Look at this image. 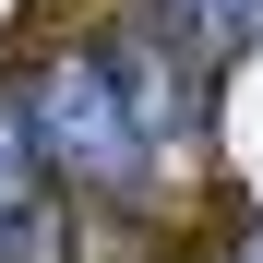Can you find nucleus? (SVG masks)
Segmentation results:
<instances>
[{
    "label": "nucleus",
    "mask_w": 263,
    "mask_h": 263,
    "mask_svg": "<svg viewBox=\"0 0 263 263\" xmlns=\"http://www.w3.org/2000/svg\"><path fill=\"white\" fill-rule=\"evenodd\" d=\"M251 263H263V239H251Z\"/></svg>",
    "instance_id": "5"
},
{
    "label": "nucleus",
    "mask_w": 263,
    "mask_h": 263,
    "mask_svg": "<svg viewBox=\"0 0 263 263\" xmlns=\"http://www.w3.org/2000/svg\"><path fill=\"white\" fill-rule=\"evenodd\" d=\"M12 120H24V156L48 167V180L96 192V203L144 192V132H132L108 60H48V72L24 84V108H12Z\"/></svg>",
    "instance_id": "1"
},
{
    "label": "nucleus",
    "mask_w": 263,
    "mask_h": 263,
    "mask_svg": "<svg viewBox=\"0 0 263 263\" xmlns=\"http://www.w3.org/2000/svg\"><path fill=\"white\" fill-rule=\"evenodd\" d=\"M167 24L215 36V48H239V36H263V0H167Z\"/></svg>",
    "instance_id": "4"
},
{
    "label": "nucleus",
    "mask_w": 263,
    "mask_h": 263,
    "mask_svg": "<svg viewBox=\"0 0 263 263\" xmlns=\"http://www.w3.org/2000/svg\"><path fill=\"white\" fill-rule=\"evenodd\" d=\"M48 239V192H36V156H24V120L0 108V263H36Z\"/></svg>",
    "instance_id": "3"
},
{
    "label": "nucleus",
    "mask_w": 263,
    "mask_h": 263,
    "mask_svg": "<svg viewBox=\"0 0 263 263\" xmlns=\"http://www.w3.org/2000/svg\"><path fill=\"white\" fill-rule=\"evenodd\" d=\"M96 60H108V84H120L132 132H144V156H156V144H192V132H203V84L167 60L156 36H120V48H96Z\"/></svg>",
    "instance_id": "2"
}]
</instances>
